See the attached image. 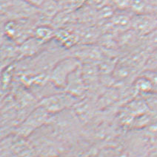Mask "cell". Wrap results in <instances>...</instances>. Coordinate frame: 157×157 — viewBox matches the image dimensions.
<instances>
[{"mask_svg":"<svg viewBox=\"0 0 157 157\" xmlns=\"http://www.w3.org/2000/svg\"><path fill=\"white\" fill-rule=\"evenodd\" d=\"M82 64L74 56H67L56 63L48 75V79L56 86L65 87L69 76Z\"/></svg>","mask_w":157,"mask_h":157,"instance_id":"obj_1","label":"cell"},{"mask_svg":"<svg viewBox=\"0 0 157 157\" xmlns=\"http://www.w3.org/2000/svg\"><path fill=\"white\" fill-rule=\"evenodd\" d=\"M157 28V16L153 13L133 14L131 29L141 37L147 36Z\"/></svg>","mask_w":157,"mask_h":157,"instance_id":"obj_2","label":"cell"},{"mask_svg":"<svg viewBox=\"0 0 157 157\" xmlns=\"http://www.w3.org/2000/svg\"><path fill=\"white\" fill-rule=\"evenodd\" d=\"M49 113L45 108L40 106L29 115L25 121L18 128L20 135L25 136L30 134L34 129L37 128L49 119Z\"/></svg>","mask_w":157,"mask_h":157,"instance_id":"obj_3","label":"cell"},{"mask_svg":"<svg viewBox=\"0 0 157 157\" xmlns=\"http://www.w3.org/2000/svg\"><path fill=\"white\" fill-rule=\"evenodd\" d=\"M76 98L67 92V94H59L45 98L42 101L41 106L48 112H56L72 105L76 102Z\"/></svg>","mask_w":157,"mask_h":157,"instance_id":"obj_4","label":"cell"},{"mask_svg":"<svg viewBox=\"0 0 157 157\" xmlns=\"http://www.w3.org/2000/svg\"><path fill=\"white\" fill-rule=\"evenodd\" d=\"M46 43L32 36L19 45L20 57L30 58L39 54Z\"/></svg>","mask_w":157,"mask_h":157,"instance_id":"obj_5","label":"cell"},{"mask_svg":"<svg viewBox=\"0 0 157 157\" xmlns=\"http://www.w3.org/2000/svg\"><path fill=\"white\" fill-rule=\"evenodd\" d=\"M33 36L45 43L50 42L55 37L56 31L51 25H39L34 29Z\"/></svg>","mask_w":157,"mask_h":157,"instance_id":"obj_6","label":"cell"},{"mask_svg":"<svg viewBox=\"0 0 157 157\" xmlns=\"http://www.w3.org/2000/svg\"><path fill=\"white\" fill-rule=\"evenodd\" d=\"M129 11L133 14L153 13V6L150 0H131Z\"/></svg>","mask_w":157,"mask_h":157,"instance_id":"obj_7","label":"cell"},{"mask_svg":"<svg viewBox=\"0 0 157 157\" xmlns=\"http://www.w3.org/2000/svg\"><path fill=\"white\" fill-rule=\"evenodd\" d=\"M134 88L137 92L143 94H149L153 92V86L151 80L143 74L134 80Z\"/></svg>","mask_w":157,"mask_h":157,"instance_id":"obj_8","label":"cell"},{"mask_svg":"<svg viewBox=\"0 0 157 157\" xmlns=\"http://www.w3.org/2000/svg\"><path fill=\"white\" fill-rule=\"evenodd\" d=\"M145 70L157 72V49L153 50L150 53L145 67L144 68V71Z\"/></svg>","mask_w":157,"mask_h":157,"instance_id":"obj_9","label":"cell"},{"mask_svg":"<svg viewBox=\"0 0 157 157\" xmlns=\"http://www.w3.org/2000/svg\"><path fill=\"white\" fill-rule=\"evenodd\" d=\"M116 10H129L131 0H109Z\"/></svg>","mask_w":157,"mask_h":157,"instance_id":"obj_10","label":"cell"},{"mask_svg":"<svg viewBox=\"0 0 157 157\" xmlns=\"http://www.w3.org/2000/svg\"><path fill=\"white\" fill-rule=\"evenodd\" d=\"M25 1H26L27 2H28L29 4L33 5V6L39 8L45 0H25Z\"/></svg>","mask_w":157,"mask_h":157,"instance_id":"obj_11","label":"cell"},{"mask_svg":"<svg viewBox=\"0 0 157 157\" xmlns=\"http://www.w3.org/2000/svg\"><path fill=\"white\" fill-rule=\"evenodd\" d=\"M55 1L57 2L60 5V6H61V5H62L64 2H66L67 0H55Z\"/></svg>","mask_w":157,"mask_h":157,"instance_id":"obj_12","label":"cell"}]
</instances>
